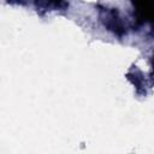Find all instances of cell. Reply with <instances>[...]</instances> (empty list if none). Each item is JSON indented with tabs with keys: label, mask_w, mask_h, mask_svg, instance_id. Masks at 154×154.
Returning <instances> with one entry per match:
<instances>
[{
	"label": "cell",
	"mask_w": 154,
	"mask_h": 154,
	"mask_svg": "<svg viewBox=\"0 0 154 154\" xmlns=\"http://www.w3.org/2000/svg\"><path fill=\"white\" fill-rule=\"evenodd\" d=\"M134 17L137 23H154V2L153 1H140L132 4Z\"/></svg>",
	"instance_id": "1"
},
{
	"label": "cell",
	"mask_w": 154,
	"mask_h": 154,
	"mask_svg": "<svg viewBox=\"0 0 154 154\" xmlns=\"http://www.w3.org/2000/svg\"><path fill=\"white\" fill-rule=\"evenodd\" d=\"M152 77H153V79H154V55H153V58H152Z\"/></svg>",
	"instance_id": "2"
}]
</instances>
